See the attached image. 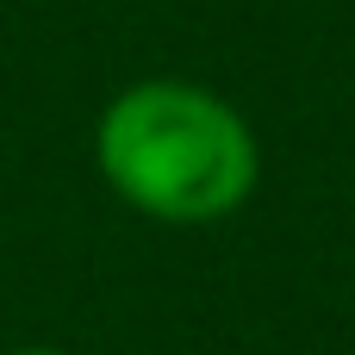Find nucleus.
<instances>
[{
  "mask_svg": "<svg viewBox=\"0 0 355 355\" xmlns=\"http://www.w3.org/2000/svg\"><path fill=\"white\" fill-rule=\"evenodd\" d=\"M106 187L162 225L231 218L262 175L256 131L243 112L200 81H137L125 87L94 131Z\"/></svg>",
  "mask_w": 355,
  "mask_h": 355,
  "instance_id": "f257e3e1",
  "label": "nucleus"
},
{
  "mask_svg": "<svg viewBox=\"0 0 355 355\" xmlns=\"http://www.w3.org/2000/svg\"><path fill=\"white\" fill-rule=\"evenodd\" d=\"M19 355H62V349H19Z\"/></svg>",
  "mask_w": 355,
  "mask_h": 355,
  "instance_id": "f03ea898",
  "label": "nucleus"
}]
</instances>
